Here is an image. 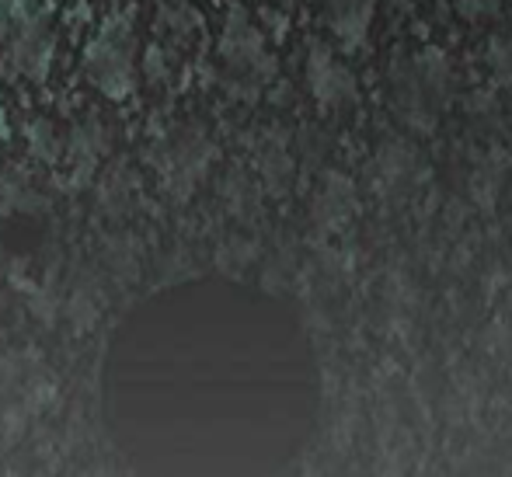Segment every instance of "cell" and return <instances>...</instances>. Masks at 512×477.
<instances>
[{"instance_id":"cell-1","label":"cell","mask_w":512,"mask_h":477,"mask_svg":"<svg viewBox=\"0 0 512 477\" xmlns=\"http://www.w3.org/2000/svg\"><path fill=\"white\" fill-rule=\"evenodd\" d=\"M84 70L105 98H129L136 88V42L122 18H108L88 42Z\"/></svg>"},{"instance_id":"cell-2","label":"cell","mask_w":512,"mask_h":477,"mask_svg":"<svg viewBox=\"0 0 512 477\" xmlns=\"http://www.w3.org/2000/svg\"><path fill=\"white\" fill-rule=\"evenodd\" d=\"M4 21H7V56H11V63L21 74L39 81L46 74L49 60H53V39H49L42 11L32 0H11Z\"/></svg>"}]
</instances>
